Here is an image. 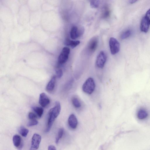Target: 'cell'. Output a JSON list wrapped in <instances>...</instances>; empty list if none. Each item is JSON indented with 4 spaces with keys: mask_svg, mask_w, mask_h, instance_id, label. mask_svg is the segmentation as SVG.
Instances as JSON below:
<instances>
[{
    "mask_svg": "<svg viewBox=\"0 0 150 150\" xmlns=\"http://www.w3.org/2000/svg\"><path fill=\"white\" fill-rule=\"evenodd\" d=\"M68 123L69 126L72 128H76L78 124L77 119L74 114H71L68 119Z\"/></svg>",
    "mask_w": 150,
    "mask_h": 150,
    "instance_id": "obj_11",
    "label": "cell"
},
{
    "mask_svg": "<svg viewBox=\"0 0 150 150\" xmlns=\"http://www.w3.org/2000/svg\"><path fill=\"white\" fill-rule=\"evenodd\" d=\"M99 0H91L90 5L93 8H97L99 5Z\"/></svg>",
    "mask_w": 150,
    "mask_h": 150,
    "instance_id": "obj_20",
    "label": "cell"
},
{
    "mask_svg": "<svg viewBox=\"0 0 150 150\" xmlns=\"http://www.w3.org/2000/svg\"><path fill=\"white\" fill-rule=\"evenodd\" d=\"M110 14V11L107 9L105 10L103 14V17L104 18H106L108 17Z\"/></svg>",
    "mask_w": 150,
    "mask_h": 150,
    "instance_id": "obj_25",
    "label": "cell"
},
{
    "mask_svg": "<svg viewBox=\"0 0 150 150\" xmlns=\"http://www.w3.org/2000/svg\"><path fill=\"white\" fill-rule=\"evenodd\" d=\"M138 0H131L130 2L131 4H133L136 2Z\"/></svg>",
    "mask_w": 150,
    "mask_h": 150,
    "instance_id": "obj_28",
    "label": "cell"
},
{
    "mask_svg": "<svg viewBox=\"0 0 150 150\" xmlns=\"http://www.w3.org/2000/svg\"><path fill=\"white\" fill-rule=\"evenodd\" d=\"M60 110V104L59 102L56 101L54 106L51 108L48 112L47 126L45 130L46 132H48L50 131L55 119L59 115Z\"/></svg>",
    "mask_w": 150,
    "mask_h": 150,
    "instance_id": "obj_1",
    "label": "cell"
},
{
    "mask_svg": "<svg viewBox=\"0 0 150 150\" xmlns=\"http://www.w3.org/2000/svg\"><path fill=\"white\" fill-rule=\"evenodd\" d=\"M70 52V49L69 48L67 47L63 48L58 59L59 64H63L67 61Z\"/></svg>",
    "mask_w": 150,
    "mask_h": 150,
    "instance_id": "obj_5",
    "label": "cell"
},
{
    "mask_svg": "<svg viewBox=\"0 0 150 150\" xmlns=\"http://www.w3.org/2000/svg\"><path fill=\"white\" fill-rule=\"evenodd\" d=\"M95 84L93 79L90 77L84 83L82 86V90L85 93L90 94L94 91Z\"/></svg>",
    "mask_w": 150,
    "mask_h": 150,
    "instance_id": "obj_2",
    "label": "cell"
},
{
    "mask_svg": "<svg viewBox=\"0 0 150 150\" xmlns=\"http://www.w3.org/2000/svg\"><path fill=\"white\" fill-rule=\"evenodd\" d=\"M64 132V129L62 128H60L58 132L57 137H56L55 139V143L57 144L59 142V139L62 137Z\"/></svg>",
    "mask_w": 150,
    "mask_h": 150,
    "instance_id": "obj_18",
    "label": "cell"
},
{
    "mask_svg": "<svg viewBox=\"0 0 150 150\" xmlns=\"http://www.w3.org/2000/svg\"><path fill=\"white\" fill-rule=\"evenodd\" d=\"M72 103L73 105L76 108H79L81 106L80 102L78 98L74 97L72 99Z\"/></svg>",
    "mask_w": 150,
    "mask_h": 150,
    "instance_id": "obj_19",
    "label": "cell"
},
{
    "mask_svg": "<svg viewBox=\"0 0 150 150\" xmlns=\"http://www.w3.org/2000/svg\"><path fill=\"white\" fill-rule=\"evenodd\" d=\"M150 25L149 23L145 16H144L142 18L140 23V28L141 31L146 33L149 30Z\"/></svg>",
    "mask_w": 150,
    "mask_h": 150,
    "instance_id": "obj_10",
    "label": "cell"
},
{
    "mask_svg": "<svg viewBox=\"0 0 150 150\" xmlns=\"http://www.w3.org/2000/svg\"><path fill=\"white\" fill-rule=\"evenodd\" d=\"M145 16L150 25V8L146 11Z\"/></svg>",
    "mask_w": 150,
    "mask_h": 150,
    "instance_id": "obj_26",
    "label": "cell"
},
{
    "mask_svg": "<svg viewBox=\"0 0 150 150\" xmlns=\"http://www.w3.org/2000/svg\"><path fill=\"white\" fill-rule=\"evenodd\" d=\"M33 109L39 117L40 118L42 117L44 111L43 109L42 108L34 107L33 108Z\"/></svg>",
    "mask_w": 150,
    "mask_h": 150,
    "instance_id": "obj_16",
    "label": "cell"
},
{
    "mask_svg": "<svg viewBox=\"0 0 150 150\" xmlns=\"http://www.w3.org/2000/svg\"><path fill=\"white\" fill-rule=\"evenodd\" d=\"M56 76H53L49 81L46 87V90L48 92L52 91L55 87Z\"/></svg>",
    "mask_w": 150,
    "mask_h": 150,
    "instance_id": "obj_12",
    "label": "cell"
},
{
    "mask_svg": "<svg viewBox=\"0 0 150 150\" xmlns=\"http://www.w3.org/2000/svg\"><path fill=\"white\" fill-rule=\"evenodd\" d=\"M137 115L139 119L143 120L147 117L148 114L146 110L143 108H141L138 110Z\"/></svg>",
    "mask_w": 150,
    "mask_h": 150,
    "instance_id": "obj_13",
    "label": "cell"
},
{
    "mask_svg": "<svg viewBox=\"0 0 150 150\" xmlns=\"http://www.w3.org/2000/svg\"><path fill=\"white\" fill-rule=\"evenodd\" d=\"M41 140V137L38 134L35 133L32 138L31 150L37 149L39 146Z\"/></svg>",
    "mask_w": 150,
    "mask_h": 150,
    "instance_id": "obj_8",
    "label": "cell"
},
{
    "mask_svg": "<svg viewBox=\"0 0 150 150\" xmlns=\"http://www.w3.org/2000/svg\"><path fill=\"white\" fill-rule=\"evenodd\" d=\"M106 54L103 51H101L98 55L96 64L98 67L102 68L104 67L107 59Z\"/></svg>",
    "mask_w": 150,
    "mask_h": 150,
    "instance_id": "obj_7",
    "label": "cell"
},
{
    "mask_svg": "<svg viewBox=\"0 0 150 150\" xmlns=\"http://www.w3.org/2000/svg\"><path fill=\"white\" fill-rule=\"evenodd\" d=\"M80 41L78 40L73 41L69 39L66 40L64 44L67 46H70L72 48H74L80 44Z\"/></svg>",
    "mask_w": 150,
    "mask_h": 150,
    "instance_id": "obj_15",
    "label": "cell"
},
{
    "mask_svg": "<svg viewBox=\"0 0 150 150\" xmlns=\"http://www.w3.org/2000/svg\"><path fill=\"white\" fill-rule=\"evenodd\" d=\"M109 44L112 54H115L119 52L120 45L117 39L113 37L111 38L109 40Z\"/></svg>",
    "mask_w": 150,
    "mask_h": 150,
    "instance_id": "obj_3",
    "label": "cell"
},
{
    "mask_svg": "<svg viewBox=\"0 0 150 150\" xmlns=\"http://www.w3.org/2000/svg\"><path fill=\"white\" fill-rule=\"evenodd\" d=\"M84 28L82 26L79 28L74 26L71 29L70 32L71 37L72 39H75L82 35L84 33Z\"/></svg>",
    "mask_w": 150,
    "mask_h": 150,
    "instance_id": "obj_6",
    "label": "cell"
},
{
    "mask_svg": "<svg viewBox=\"0 0 150 150\" xmlns=\"http://www.w3.org/2000/svg\"><path fill=\"white\" fill-rule=\"evenodd\" d=\"M48 149L49 150H56L55 147L52 145H50L48 147Z\"/></svg>",
    "mask_w": 150,
    "mask_h": 150,
    "instance_id": "obj_27",
    "label": "cell"
},
{
    "mask_svg": "<svg viewBox=\"0 0 150 150\" xmlns=\"http://www.w3.org/2000/svg\"><path fill=\"white\" fill-rule=\"evenodd\" d=\"M19 132L22 136L25 137L29 132V130L24 126H21L19 129Z\"/></svg>",
    "mask_w": 150,
    "mask_h": 150,
    "instance_id": "obj_17",
    "label": "cell"
},
{
    "mask_svg": "<svg viewBox=\"0 0 150 150\" xmlns=\"http://www.w3.org/2000/svg\"><path fill=\"white\" fill-rule=\"evenodd\" d=\"M28 118L30 120L36 119L37 118V116L32 112H29L28 114Z\"/></svg>",
    "mask_w": 150,
    "mask_h": 150,
    "instance_id": "obj_23",
    "label": "cell"
},
{
    "mask_svg": "<svg viewBox=\"0 0 150 150\" xmlns=\"http://www.w3.org/2000/svg\"><path fill=\"white\" fill-rule=\"evenodd\" d=\"M13 141L14 145L16 147L19 148L22 147L21 144V139L19 135H15L13 137Z\"/></svg>",
    "mask_w": 150,
    "mask_h": 150,
    "instance_id": "obj_14",
    "label": "cell"
},
{
    "mask_svg": "<svg viewBox=\"0 0 150 150\" xmlns=\"http://www.w3.org/2000/svg\"><path fill=\"white\" fill-rule=\"evenodd\" d=\"M38 121L36 119L30 120L27 124L28 127H31L37 125Z\"/></svg>",
    "mask_w": 150,
    "mask_h": 150,
    "instance_id": "obj_22",
    "label": "cell"
},
{
    "mask_svg": "<svg viewBox=\"0 0 150 150\" xmlns=\"http://www.w3.org/2000/svg\"><path fill=\"white\" fill-rule=\"evenodd\" d=\"M50 100L44 93H42L40 95L39 99V104L43 107L45 108L50 103Z\"/></svg>",
    "mask_w": 150,
    "mask_h": 150,
    "instance_id": "obj_9",
    "label": "cell"
},
{
    "mask_svg": "<svg viewBox=\"0 0 150 150\" xmlns=\"http://www.w3.org/2000/svg\"><path fill=\"white\" fill-rule=\"evenodd\" d=\"M98 38L97 36L93 37L88 42L87 50L89 54L93 53L96 50L98 44Z\"/></svg>",
    "mask_w": 150,
    "mask_h": 150,
    "instance_id": "obj_4",
    "label": "cell"
},
{
    "mask_svg": "<svg viewBox=\"0 0 150 150\" xmlns=\"http://www.w3.org/2000/svg\"><path fill=\"white\" fill-rule=\"evenodd\" d=\"M57 76L58 78L62 77L63 75V72L62 70L61 69H57L56 71Z\"/></svg>",
    "mask_w": 150,
    "mask_h": 150,
    "instance_id": "obj_24",
    "label": "cell"
},
{
    "mask_svg": "<svg viewBox=\"0 0 150 150\" xmlns=\"http://www.w3.org/2000/svg\"><path fill=\"white\" fill-rule=\"evenodd\" d=\"M131 34V31L129 30H127L123 32L121 35L120 37L122 39H125L129 37Z\"/></svg>",
    "mask_w": 150,
    "mask_h": 150,
    "instance_id": "obj_21",
    "label": "cell"
}]
</instances>
